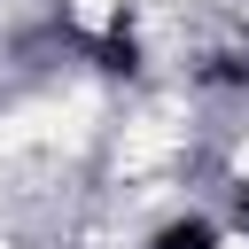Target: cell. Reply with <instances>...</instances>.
<instances>
[{"mask_svg":"<svg viewBox=\"0 0 249 249\" xmlns=\"http://www.w3.org/2000/svg\"><path fill=\"white\" fill-rule=\"evenodd\" d=\"M171 148H179V124H171V117H140V124H124L117 163H124V171H148V163H163Z\"/></svg>","mask_w":249,"mask_h":249,"instance_id":"obj_1","label":"cell"},{"mask_svg":"<svg viewBox=\"0 0 249 249\" xmlns=\"http://www.w3.org/2000/svg\"><path fill=\"white\" fill-rule=\"evenodd\" d=\"M233 163H241V179H249V140H241V156H233Z\"/></svg>","mask_w":249,"mask_h":249,"instance_id":"obj_2","label":"cell"}]
</instances>
